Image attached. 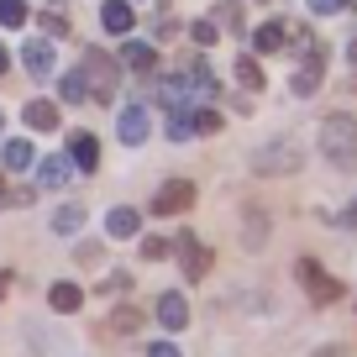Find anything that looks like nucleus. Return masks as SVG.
Instances as JSON below:
<instances>
[{
	"label": "nucleus",
	"mask_w": 357,
	"mask_h": 357,
	"mask_svg": "<svg viewBox=\"0 0 357 357\" xmlns=\"http://www.w3.org/2000/svg\"><path fill=\"white\" fill-rule=\"evenodd\" d=\"M6 168H11V174H22V168H32V142H22V137H11V142H6Z\"/></svg>",
	"instance_id": "nucleus-24"
},
{
	"label": "nucleus",
	"mask_w": 357,
	"mask_h": 357,
	"mask_svg": "<svg viewBox=\"0 0 357 357\" xmlns=\"http://www.w3.org/2000/svg\"><path fill=\"white\" fill-rule=\"evenodd\" d=\"M195 205V184L190 178H168L163 190L153 195V215H184Z\"/></svg>",
	"instance_id": "nucleus-5"
},
{
	"label": "nucleus",
	"mask_w": 357,
	"mask_h": 357,
	"mask_svg": "<svg viewBox=\"0 0 357 357\" xmlns=\"http://www.w3.org/2000/svg\"><path fill=\"white\" fill-rule=\"evenodd\" d=\"M252 43H257V53H279V47L289 43V32H284L279 22H268V26H257V37H252Z\"/></svg>",
	"instance_id": "nucleus-22"
},
{
	"label": "nucleus",
	"mask_w": 357,
	"mask_h": 357,
	"mask_svg": "<svg viewBox=\"0 0 357 357\" xmlns=\"http://www.w3.org/2000/svg\"><path fill=\"white\" fill-rule=\"evenodd\" d=\"M321 63H326V58H305V68H294V79H289L294 95H315V84H321Z\"/></svg>",
	"instance_id": "nucleus-19"
},
{
	"label": "nucleus",
	"mask_w": 357,
	"mask_h": 357,
	"mask_svg": "<svg viewBox=\"0 0 357 357\" xmlns=\"http://www.w3.org/2000/svg\"><path fill=\"white\" fill-rule=\"evenodd\" d=\"M116 132H121V142H126V147H142V142H147V132H153V121H147L142 105H126V111L116 116Z\"/></svg>",
	"instance_id": "nucleus-9"
},
{
	"label": "nucleus",
	"mask_w": 357,
	"mask_h": 357,
	"mask_svg": "<svg viewBox=\"0 0 357 357\" xmlns=\"http://www.w3.org/2000/svg\"><path fill=\"white\" fill-rule=\"evenodd\" d=\"M342 226H347V231H357V195L342 205Z\"/></svg>",
	"instance_id": "nucleus-35"
},
{
	"label": "nucleus",
	"mask_w": 357,
	"mask_h": 357,
	"mask_svg": "<svg viewBox=\"0 0 357 357\" xmlns=\"http://www.w3.org/2000/svg\"><path fill=\"white\" fill-rule=\"evenodd\" d=\"M300 284H305V294H310V305H321V310L342 300V284H336L315 257H300Z\"/></svg>",
	"instance_id": "nucleus-4"
},
{
	"label": "nucleus",
	"mask_w": 357,
	"mask_h": 357,
	"mask_svg": "<svg viewBox=\"0 0 357 357\" xmlns=\"http://www.w3.org/2000/svg\"><path fill=\"white\" fill-rule=\"evenodd\" d=\"M158 321L168 326V331H184V326H190V305H184V294H158Z\"/></svg>",
	"instance_id": "nucleus-11"
},
{
	"label": "nucleus",
	"mask_w": 357,
	"mask_h": 357,
	"mask_svg": "<svg viewBox=\"0 0 357 357\" xmlns=\"http://www.w3.org/2000/svg\"><path fill=\"white\" fill-rule=\"evenodd\" d=\"M68 158H43V163H37V184H43V190H63L68 184Z\"/></svg>",
	"instance_id": "nucleus-15"
},
{
	"label": "nucleus",
	"mask_w": 357,
	"mask_h": 357,
	"mask_svg": "<svg viewBox=\"0 0 357 357\" xmlns=\"http://www.w3.org/2000/svg\"><path fill=\"white\" fill-rule=\"evenodd\" d=\"M147 357H184V352H178L174 342H153V347H147Z\"/></svg>",
	"instance_id": "nucleus-34"
},
{
	"label": "nucleus",
	"mask_w": 357,
	"mask_h": 357,
	"mask_svg": "<svg viewBox=\"0 0 357 357\" xmlns=\"http://www.w3.org/2000/svg\"><path fill=\"white\" fill-rule=\"evenodd\" d=\"M0 74H6V47H0Z\"/></svg>",
	"instance_id": "nucleus-38"
},
{
	"label": "nucleus",
	"mask_w": 357,
	"mask_h": 357,
	"mask_svg": "<svg viewBox=\"0 0 357 357\" xmlns=\"http://www.w3.org/2000/svg\"><path fill=\"white\" fill-rule=\"evenodd\" d=\"M22 121L32 126V132H58V105L53 100H26Z\"/></svg>",
	"instance_id": "nucleus-14"
},
{
	"label": "nucleus",
	"mask_w": 357,
	"mask_h": 357,
	"mask_svg": "<svg viewBox=\"0 0 357 357\" xmlns=\"http://www.w3.org/2000/svg\"><path fill=\"white\" fill-rule=\"evenodd\" d=\"M315 357H352L347 347H315Z\"/></svg>",
	"instance_id": "nucleus-36"
},
{
	"label": "nucleus",
	"mask_w": 357,
	"mask_h": 357,
	"mask_svg": "<svg viewBox=\"0 0 357 357\" xmlns=\"http://www.w3.org/2000/svg\"><path fill=\"white\" fill-rule=\"evenodd\" d=\"M263 242H268V215H252V221H247V231H242V247H247V252H257Z\"/></svg>",
	"instance_id": "nucleus-27"
},
{
	"label": "nucleus",
	"mask_w": 357,
	"mask_h": 357,
	"mask_svg": "<svg viewBox=\"0 0 357 357\" xmlns=\"http://www.w3.org/2000/svg\"><path fill=\"white\" fill-rule=\"evenodd\" d=\"M68 158H74V168L95 174V168H100V137L95 132H74L68 137Z\"/></svg>",
	"instance_id": "nucleus-10"
},
{
	"label": "nucleus",
	"mask_w": 357,
	"mask_h": 357,
	"mask_svg": "<svg viewBox=\"0 0 357 357\" xmlns=\"http://www.w3.org/2000/svg\"><path fill=\"white\" fill-rule=\"evenodd\" d=\"M190 121H195V137L221 132V111H190Z\"/></svg>",
	"instance_id": "nucleus-28"
},
{
	"label": "nucleus",
	"mask_w": 357,
	"mask_h": 357,
	"mask_svg": "<svg viewBox=\"0 0 357 357\" xmlns=\"http://www.w3.org/2000/svg\"><path fill=\"white\" fill-rule=\"evenodd\" d=\"M105 331L111 336H132V331H142V310H132V305H121V310L105 321Z\"/></svg>",
	"instance_id": "nucleus-20"
},
{
	"label": "nucleus",
	"mask_w": 357,
	"mask_h": 357,
	"mask_svg": "<svg viewBox=\"0 0 357 357\" xmlns=\"http://www.w3.org/2000/svg\"><path fill=\"white\" fill-rule=\"evenodd\" d=\"M79 226H84V211H79V205H63V211H53V231H58V236H74Z\"/></svg>",
	"instance_id": "nucleus-25"
},
{
	"label": "nucleus",
	"mask_w": 357,
	"mask_h": 357,
	"mask_svg": "<svg viewBox=\"0 0 357 357\" xmlns=\"http://www.w3.org/2000/svg\"><path fill=\"white\" fill-rule=\"evenodd\" d=\"M178 268H184V279H205L211 273V247L195 242V231H178Z\"/></svg>",
	"instance_id": "nucleus-6"
},
{
	"label": "nucleus",
	"mask_w": 357,
	"mask_h": 357,
	"mask_svg": "<svg viewBox=\"0 0 357 357\" xmlns=\"http://www.w3.org/2000/svg\"><path fill=\"white\" fill-rule=\"evenodd\" d=\"M184 84H190L195 100H215V74H211V63H205V58H195V63L184 68Z\"/></svg>",
	"instance_id": "nucleus-13"
},
{
	"label": "nucleus",
	"mask_w": 357,
	"mask_h": 357,
	"mask_svg": "<svg viewBox=\"0 0 357 357\" xmlns=\"http://www.w3.org/2000/svg\"><path fill=\"white\" fill-rule=\"evenodd\" d=\"M43 32H47V37H63V32H68V22H63L58 11H47V16H43Z\"/></svg>",
	"instance_id": "nucleus-32"
},
{
	"label": "nucleus",
	"mask_w": 357,
	"mask_h": 357,
	"mask_svg": "<svg viewBox=\"0 0 357 357\" xmlns=\"http://www.w3.org/2000/svg\"><path fill=\"white\" fill-rule=\"evenodd\" d=\"M79 74H84V89H89V100H100V105H111L116 100V58L111 53H100V47H89L84 53V63H79Z\"/></svg>",
	"instance_id": "nucleus-2"
},
{
	"label": "nucleus",
	"mask_w": 357,
	"mask_h": 357,
	"mask_svg": "<svg viewBox=\"0 0 357 357\" xmlns=\"http://www.w3.org/2000/svg\"><path fill=\"white\" fill-rule=\"evenodd\" d=\"M11 284H16V273H11V268H6V273H0V300L11 294Z\"/></svg>",
	"instance_id": "nucleus-37"
},
{
	"label": "nucleus",
	"mask_w": 357,
	"mask_h": 357,
	"mask_svg": "<svg viewBox=\"0 0 357 357\" xmlns=\"http://www.w3.org/2000/svg\"><path fill=\"white\" fill-rule=\"evenodd\" d=\"M137 231H142V211H137V205H116V211L105 215V236H111V242H132Z\"/></svg>",
	"instance_id": "nucleus-8"
},
{
	"label": "nucleus",
	"mask_w": 357,
	"mask_h": 357,
	"mask_svg": "<svg viewBox=\"0 0 357 357\" xmlns=\"http://www.w3.org/2000/svg\"><path fill=\"white\" fill-rule=\"evenodd\" d=\"M190 37H195L200 47H211L215 37H221V26H215V22H195V26H190Z\"/></svg>",
	"instance_id": "nucleus-31"
},
{
	"label": "nucleus",
	"mask_w": 357,
	"mask_h": 357,
	"mask_svg": "<svg viewBox=\"0 0 357 357\" xmlns=\"http://www.w3.org/2000/svg\"><path fill=\"white\" fill-rule=\"evenodd\" d=\"M190 137H195L190 105H174V111H168V142H190Z\"/></svg>",
	"instance_id": "nucleus-21"
},
{
	"label": "nucleus",
	"mask_w": 357,
	"mask_h": 357,
	"mask_svg": "<svg viewBox=\"0 0 357 357\" xmlns=\"http://www.w3.org/2000/svg\"><path fill=\"white\" fill-rule=\"evenodd\" d=\"M26 22V0H0V26H22Z\"/></svg>",
	"instance_id": "nucleus-29"
},
{
	"label": "nucleus",
	"mask_w": 357,
	"mask_h": 357,
	"mask_svg": "<svg viewBox=\"0 0 357 357\" xmlns=\"http://www.w3.org/2000/svg\"><path fill=\"white\" fill-rule=\"evenodd\" d=\"M58 95H63L68 105H84V100H89V89H84V74H79V68H74V74H63V79H58Z\"/></svg>",
	"instance_id": "nucleus-23"
},
{
	"label": "nucleus",
	"mask_w": 357,
	"mask_h": 357,
	"mask_svg": "<svg viewBox=\"0 0 357 357\" xmlns=\"http://www.w3.org/2000/svg\"><path fill=\"white\" fill-rule=\"evenodd\" d=\"M310 11L315 16H336V11H347V0H310Z\"/></svg>",
	"instance_id": "nucleus-33"
},
{
	"label": "nucleus",
	"mask_w": 357,
	"mask_h": 357,
	"mask_svg": "<svg viewBox=\"0 0 357 357\" xmlns=\"http://www.w3.org/2000/svg\"><path fill=\"white\" fill-rule=\"evenodd\" d=\"M22 68H26L32 79H47V74L58 68V58H53V43H47V37H32V43L22 47Z\"/></svg>",
	"instance_id": "nucleus-7"
},
{
	"label": "nucleus",
	"mask_w": 357,
	"mask_h": 357,
	"mask_svg": "<svg viewBox=\"0 0 357 357\" xmlns=\"http://www.w3.org/2000/svg\"><path fill=\"white\" fill-rule=\"evenodd\" d=\"M0 200H6V184H0Z\"/></svg>",
	"instance_id": "nucleus-39"
},
{
	"label": "nucleus",
	"mask_w": 357,
	"mask_h": 357,
	"mask_svg": "<svg viewBox=\"0 0 357 357\" xmlns=\"http://www.w3.org/2000/svg\"><path fill=\"white\" fill-rule=\"evenodd\" d=\"M158 100L174 111V105H195V95H190V84H184V74H174V79H158Z\"/></svg>",
	"instance_id": "nucleus-18"
},
{
	"label": "nucleus",
	"mask_w": 357,
	"mask_h": 357,
	"mask_svg": "<svg viewBox=\"0 0 357 357\" xmlns=\"http://www.w3.org/2000/svg\"><path fill=\"white\" fill-rule=\"evenodd\" d=\"M121 63L132 68V74H147V68L158 63V53L147 43H132V32H126V47H121Z\"/></svg>",
	"instance_id": "nucleus-17"
},
{
	"label": "nucleus",
	"mask_w": 357,
	"mask_h": 357,
	"mask_svg": "<svg viewBox=\"0 0 357 357\" xmlns=\"http://www.w3.org/2000/svg\"><path fill=\"white\" fill-rule=\"evenodd\" d=\"M0 132H6V116H0Z\"/></svg>",
	"instance_id": "nucleus-40"
},
{
	"label": "nucleus",
	"mask_w": 357,
	"mask_h": 357,
	"mask_svg": "<svg viewBox=\"0 0 357 357\" xmlns=\"http://www.w3.org/2000/svg\"><path fill=\"white\" fill-rule=\"evenodd\" d=\"M321 153L331 158V163H342V168L357 163V116H347V111L326 116L321 121Z\"/></svg>",
	"instance_id": "nucleus-1"
},
{
	"label": "nucleus",
	"mask_w": 357,
	"mask_h": 357,
	"mask_svg": "<svg viewBox=\"0 0 357 357\" xmlns=\"http://www.w3.org/2000/svg\"><path fill=\"white\" fill-rule=\"evenodd\" d=\"M132 22H137V16H132V0H105V6H100V26H105V32L126 37V32H132Z\"/></svg>",
	"instance_id": "nucleus-12"
},
{
	"label": "nucleus",
	"mask_w": 357,
	"mask_h": 357,
	"mask_svg": "<svg viewBox=\"0 0 357 357\" xmlns=\"http://www.w3.org/2000/svg\"><path fill=\"white\" fill-rule=\"evenodd\" d=\"M236 84H242L247 95H257V89H263V68H257L252 58H236Z\"/></svg>",
	"instance_id": "nucleus-26"
},
{
	"label": "nucleus",
	"mask_w": 357,
	"mask_h": 357,
	"mask_svg": "<svg viewBox=\"0 0 357 357\" xmlns=\"http://www.w3.org/2000/svg\"><path fill=\"white\" fill-rule=\"evenodd\" d=\"M47 305H53L58 315H74L79 305H84V289H79V284H53V289H47Z\"/></svg>",
	"instance_id": "nucleus-16"
},
{
	"label": "nucleus",
	"mask_w": 357,
	"mask_h": 357,
	"mask_svg": "<svg viewBox=\"0 0 357 357\" xmlns=\"http://www.w3.org/2000/svg\"><path fill=\"white\" fill-rule=\"evenodd\" d=\"M174 252V242H163V236H142V257L147 263H158V257H168Z\"/></svg>",
	"instance_id": "nucleus-30"
},
{
	"label": "nucleus",
	"mask_w": 357,
	"mask_h": 357,
	"mask_svg": "<svg viewBox=\"0 0 357 357\" xmlns=\"http://www.w3.org/2000/svg\"><path fill=\"white\" fill-rule=\"evenodd\" d=\"M252 168L263 178H284V174H300V142L294 137H273L252 153Z\"/></svg>",
	"instance_id": "nucleus-3"
}]
</instances>
